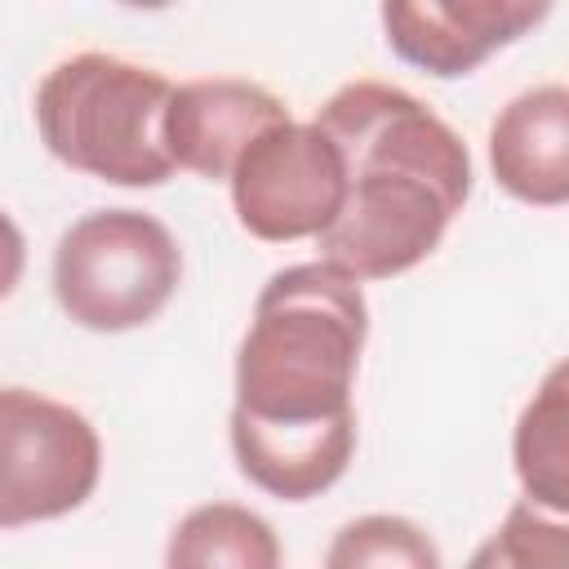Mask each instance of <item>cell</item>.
I'll list each match as a JSON object with an SVG mask.
<instances>
[{"label": "cell", "mask_w": 569, "mask_h": 569, "mask_svg": "<svg viewBox=\"0 0 569 569\" xmlns=\"http://www.w3.org/2000/svg\"><path fill=\"white\" fill-rule=\"evenodd\" d=\"M369 333L360 280L329 262L276 271L236 351L231 453L271 498L307 502L356 453V365Z\"/></svg>", "instance_id": "obj_1"}, {"label": "cell", "mask_w": 569, "mask_h": 569, "mask_svg": "<svg viewBox=\"0 0 569 569\" xmlns=\"http://www.w3.org/2000/svg\"><path fill=\"white\" fill-rule=\"evenodd\" d=\"M342 156L347 196L316 236L320 262L351 280H391L418 267L471 196L467 142L409 89L342 84L311 120Z\"/></svg>", "instance_id": "obj_2"}, {"label": "cell", "mask_w": 569, "mask_h": 569, "mask_svg": "<svg viewBox=\"0 0 569 569\" xmlns=\"http://www.w3.org/2000/svg\"><path fill=\"white\" fill-rule=\"evenodd\" d=\"M173 84L116 53H71L36 89V129L53 160L111 187H160L173 173L164 111Z\"/></svg>", "instance_id": "obj_3"}, {"label": "cell", "mask_w": 569, "mask_h": 569, "mask_svg": "<svg viewBox=\"0 0 569 569\" xmlns=\"http://www.w3.org/2000/svg\"><path fill=\"white\" fill-rule=\"evenodd\" d=\"M182 280L173 231L142 209H93L53 249V298L93 333H124L164 311Z\"/></svg>", "instance_id": "obj_4"}, {"label": "cell", "mask_w": 569, "mask_h": 569, "mask_svg": "<svg viewBox=\"0 0 569 569\" xmlns=\"http://www.w3.org/2000/svg\"><path fill=\"white\" fill-rule=\"evenodd\" d=\"M98 476L102 440L80 409L31 387H0V529L84 507Z\"/></svg>", "instance_id": "obj_5"}, {"label": "cell", "mask_w": 569, "mask_h": 569, "mask_svg": "<svg viewBox=\"0 0 569 569\" xmlns=\"http://www.w3.org/2000/svg\"><path fill=\"white\" fill-rule=\"evenodd\" d=\"M240 227L267 244L320 236L347 196L338 147L307 120L262 129L227 173Z\"/></svg>", "instance_id": "obj_6"}, {"label": "cell", "mask_w": 569, "mask_h": 569, "mask_svg": "<svg viewBox=\"0 0 569 569\" xmlns=\"http://www.w3.org/2000/svg\"><path fill=\"white\" fill-rule=\"evenodd\" d=\"M551 13V0H387L382 31L400 62L453 80L516 44Z\"/></svg>", "instance_id": "obj_7"}, {"label": "cell", "mask_w": 569, "mask_h": 569, "mask_svg": "<svg viewBox=\"0 0 569 569\" xmlns=\"http://www.w3.org/2000/svg\"><path fill=\"white\" fill-rule=\"evenodd\" d=\"M289 107L258 80L213 76L173 84L164 111V151L173 169L200 178H227L240 151L271 124H284Z\"/></svg>", "instance_id": "obj_8"}, {"label": "cell", "mask_w": 569, "mask_h": 569, "mask_svg": "<svg viewBox=\"0 0 569 569\" xmlns=\"http://www.w3.org/2000/svg\"><path fill=\"white\" fill-rule=\"evenodd\" d=\"M489 169L525 204L556 209L569 200V89L533 84L489 124Z\"/></svg>", "instance_id": "obj_9"}, {"label": "cell", "mask_w": 569, "mask_h": 569, "mask_svg": "<svg viewBox=\"0 0 569 569\" xmlns=\"http://www.w3.org/2000/svg\"><path fill=\"white\" fill-rule=\"evenodd\" d=\"M511 458H516L520 489L529 493L525 502H533L547 516H565L569 511V369L565 360L547 369L533 400L520 409Z\"/></svg>", "instance_id": "obj_10"}, {"label": "cell", "mask_w": 569, "mask_h": 569, "mask_svg": "<svg viewBox=\"0 0 569 569\" xmlns=\"http://www.w3.org/2000/svg\"><path fill=\"white\" fill-rule=\"evenodd\" d=\"M164 569H280V538L240 502H200L173 525Z\"/></svg>", "instance_id": "obj_11"}, {"label": "cell", "mask_w": 569, "mask_h": 569, "mask_svg": "<svg viewBox=\"0 0 569 569\" xmlns=\"http://www.w3.org/2000/svg\"><path fill=\"white\" fill-rule=\"evenodd\" d=\"M325 569H440V547L409 516L369 511L329 538Z\"/></svg>", "instance_id": "obj_12"}, {"label": "cell", "mask_w": 569, "mask_h": 569, "mask_svg": "<svg viewBox=\"0 0 569 569\" xmlns=\"http://www.w3.org/2000/svg\"><path fill=\"white\" fill-rule=\"evenodd\" d=\"M467 569H569V525L533 502H511L502 525L471 551Z\"/></svg>", "instance_id": "obj_13"}, {"label": "cell", "mask_w": 569, "mask_h": 569, "mask_svg": "<svg viewBox=\"0 0 569 569\" xmlns=\"http://www.w3.org/2000/svg\"><path fill=\"white\" fill-rule=\"evenodd\" d=\"M22 267H27V240H22L18 222L0 209V298H9L18 289Z\"/></svg>", "instance_id": "obj_14"}]
</instances>
